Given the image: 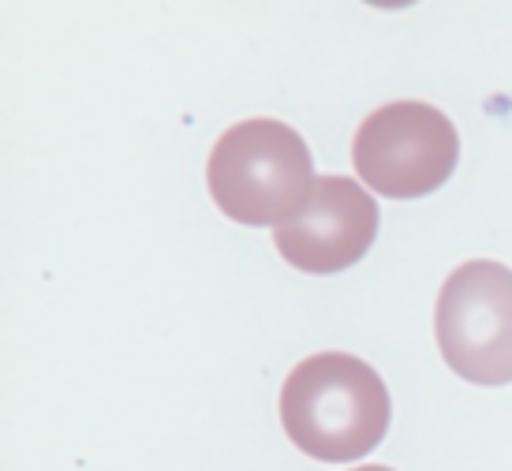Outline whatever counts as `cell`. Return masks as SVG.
Wrapping results in <instances>:
<instances>
[{
  "label": "cell",
  "instance_id": "obj_2",
  "mask_svg": "<svg viewBox=\"0 0 512 471\" xmlns=\"http://www.w3.org/2000/svg\"><path fill=\"white\" fill-rule=\"evenodd\" d=\"M221 214L251 229H281L314 199V157L296 128L281 120H243L217 139L206 165Z\"/></svg>",
  "mask_w": 512,
  "mask_h": 471
},
{
  "label": "cell",
  "instance_id": "obj_4",
  "mask_svg": "<svg viewBox=\"0 0 512 471\" xmlns=\"http://www.w3.org/2000/svg\"><path fill=\"white\" fill-rule=\"evenodd\" d=\"M453 120L427 101H389L359 124L352 161L359 180L385 199H423L456 169Z\"/></svg>",
  "mask_w": 512,
  "mask_h": 471
},
{
  "label": "cell",
  "instance_id": "obj_6",
  "mask_svg": "<svg viewBox=\"0 0 512 471\" xmlns=\"http://www.w3.org/2000/svg\"><path fill=\"white\" fill-rule=\"evenodd\" d=\"M356 471H393V468H385V464H367V468H356Z\"/></svg>",
  "mask_w": 512,
  "mask_h": 471
},
{
  "label": "cell",
  "instance_id": "obj_1",
  "mask_svg": "<svg viewBox=\"0 0 512 471\" xmlns=\"http://www.w3.org/2000/svg\"><path fill=\"white\" fill-rule=\"evenodd\" d=\"M393 400L382 374L348 352L303 359L281 386V423L307 457L341 464L367 457L385 438Z\"/></svg>",
  "mask_w": 512,
  "mask_h": 471
},
{
  "label": "cell",
  "instance_id": "obj_5",
  "mask_svg": "<svg viewBox=\"0 0 512 471\" xmlns=\"http://www.w3.org/2000/svg\"><path fill=\"white\" fill-rule=\"evenodd\" d=\"M378 236V202L352 176H318L314 199L288 225L273 229V247L303 273H341L356 266Z\"/></svg>",
  "mask_w": 512,
  "mask_h": 471
},
{
  "label": "cell",
  "instance_id": "obj_3",
  "mask_svg": "<svg viewBox=\"0 0 512 471\" xmlns=\"http://www.w3.org/2000/svg\"><path fill=\"white\" fill-rule=\"evenodd\" d=\"M441 359L464 382H512V270L490 258L456 266L438 292L434 311Z\"/></svg>",
  "mask_w": 512,
  "mask_h": 471
}]
</instances>
